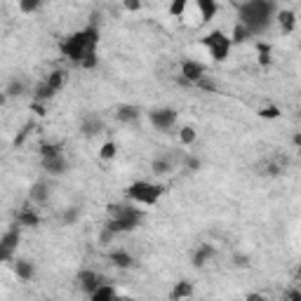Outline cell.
Returning a JSON list of instances; mask_svg holds the SVG:
<instances>
[{
    "instance_id": "cell-1",
    "label": "cell",
    "mask_w": 301,
    "mask_h": 301,
    "mask_svg": "<svg viewBox=\"0 0 301 301\" xmlns=\"http://www.w3.org/2000/svg\"><path fill=\"white\" fill-rule=\"evenodd\" d=\"M273 12V0H247L245 5L240 7V24H245L252 33H261L271 24Z\"/></svg>"
},
{
    "instance_id": "cell-2",
    "label": "cell",
    "mask_w": 301,
    "mask_h": 301,
    "mask_svg": "<svg viewBox=\"0 0 301 301\" xmlns=\"http://www.w3.org/2000/svg\"><path fill=\"white\" fill-rule=\"evenodd\" d=\"M97 43H99V31L95 26H87L85 31H78L73 33L71 38H66L62 43V52L64 57H68L71 62H83V57L87 52H95Z\"/></svg>"
},
{
    "instance_id": "cell-3",
    "label": "cell",
    "mask_w": 301,
    "mask_h": 301,
    "mask_svg": "<svg viewBox=\"0 0 301 301\" xmlns=\"http://www.w3.org/2000/svg\"><path fill=\"white\" fill-rule=\"evenodd\" d=\"M141 221V212L137 207L129 205H108V229L113 233H123V231H134Z\"/></svg>"
},
{
    "instance_id": "cell-4",
    "label": "cell",
    "mask_w": 301,
    "mask_h": 301,
    "mask_svg": "<svg viewBox=\"0 0 301 301\" xmlns=\"http://www.w3.org/2000/svg\"><path fill=\"white\" fill-rule=\"evenodd\" d=\"M162 186L150 184V181H134L127 189V198L134 202H141V205H156L162 195Z\"/></svg>"
},
{
    "instance_id": "cell-5",
    "label": "cell",
    "mask_w": 301,
    "mask_h": 301,
    "mask_svg": "<svg viewBox=\"0 0 301 301\" xmlns=\"http://www.w3.org/2000/svg\"><path fill=\"white\" fill-rule=\"evenodd\" d=\"M202 45L210 50V54H212L214 62H226V59H229V52H231L233 40L226 38V33H221V31H212L207 38H202Z\"/></svg>"
},
{
    "instance_id": "cell-6",
    "label": "cell",
    "mask_w": 301,
    "mask_h": 301,
    "mask_svg": "<svg viewBox=\"0 0 301 301\" xmlns=\"http://www.w3.org/2000/svg\"><path fill=\"white\" fill-rule=\"evenodd\" d=\"M174 120H177V111H172V108H158V111H150V123H153V127H158V129H170L174 125Z\"/></svg>"
},
{
    "instance_id": "cell-7",
    "label": "cell",
    "mask_w": 301,
    "mask_h": 301,
    "mask_svg": "<svg viewBox=\"0 0 301 301\" xmlns=\"http://www.w3.org/2000/svg\"><path fill=\"white\" fill-rule=\"evenodd\" d=\"M19 245V229H10L5 235H3V240H0V257H3V261H7L12 254V250Z\"/></svg>"
},
{
    "instance_id": "cell-8",
    "label": "cell",
    "mask_w": 301,
    "mask_h": 301,
    "mask_svg": "<svg viewBox=\"0 0 301 301\" xmlns=\"http://www.w3.org/2000/svg\"><path fill=\"white\" fill-rule=\"evenodd\" d=\"M78 283H80V287H83L87 294H92V292L104 283V278H101L99 273H95V271H83V273L78 275Z\"/></svg>"
},
{
    "instance_id": "cell-9",
    "label": "cell",
    "mask_w": 301,
    "mask_h": 301,
    "mask_svg": "<svg viewBox=\"0 0 301 301\" xmlns=\"http://www.w3.org/2000/svg\"><path fill=\"white\" fill-rule=\"evenodd\" d=\"M181 76H184L189 83H198V80L205 76V66L198 62H184L181 64Z\"/></svg>"
},
{
    "instance_id": "cell-10",
    "label": "cell",
    "mask_w": 301,
    "mask_h": 301,
    "mask_svg": "<svg viewBox=\"0 0 301 301\" xmlns=\"http://www.w3.org/2000/svg\"><path fill=\"white\" fill-rule=\"evenodd\" d=\"M83 134L85 137H97V134H101L104 132V123H101V118H97V116H87L83 120Z\"/></svg>"
},
{
    "instance_id": "cell-11",
    "label": "cell",
    "mask_w": 301,
    "mask_h": 301,
    "mask_svg": "<svg viewBox=\"0 0 301 301\" xmlns=\"http://www.w3.org/2000/svg\"><path fill=\"white\" fill-rule=\"evenodd\" d=\"M43 170H47L50 174H64L66 172V160H64V156L43 158Z\"/></svg>"
},
{
    "instance_id": "cell-12",
    "label": "cell",
    "mask_w": 301,
    "mask_h": 301,
    "mask_svg": "<svg viewBox=\"0 0 301 301\" xmlns=\"http://www.w3.org/2000/svg\"><path fill=\"white\" fill-rule=\"evenodd\" d=\"M212 257H214V247L212 245H200L198 250H195V254H193V266L202 268Z\"/></svg>"
},
{
    "instance_id": "cell-13",
    "label": "cell",
    "mask_w": 301,
    "mask_h": 301,
    "mask_svg": "<svg viewBox=\"0 0 301 301\" xmlns=\"http://www.w3.org/2000/svg\"><path fill=\"white\" fill-rule=\"evenodd\" d=\"M278 24H280V28H283V33H292L296 26V14L290 10L278 12Z\"/></svg>"
},
{
    "instance_id": "cell-14",
    "label": "cell",
    "mask_w": 301,
    "mask_h": 301,
    "mask_svg": "<svg viewBox=\"0 0 301 301\" xmlns=\"http://www.w3.org/2000/svg\"><path fill=\"white\" fill-rule=\"evenodd\" d=\"M137 116H139V108L129 106V104L118 106V113H116V118L120 120V123H132V120H137Z\"/></svg>"
},
{
    "instance_id": "cell-15",
    "label": "cell",
    "mask_w": 301,
    "mask_h": 301,
    "mask_svg": "<svg viewBox=\"0 0 301 301\" xmlns=\"http://www.w3.org/2000/svg\"><path fill=\"white\" fill-rule=\"evenodd\" d=\"M14 273H17L22 280H31L33 278V273H35L33 264L26 261V259H17V261H14Z\"/></svg>"
},
{
    "instance_id": "cell-16",
    "label": "cell",
    "mask_w": 301,
    "mask_h": 301,
    "mask_svg": "<svg viewBox=\"0 0 301 301\" xmlns=\"http://www.w3.org/2000/svg\"><path fill=\"white\" fill-rule=\"evenodd\" d=\"M195 3H198L200 17L205 19V22H210V19L217 14V0H195Z\"/></svg>"
},
{
    "instance_id": "cell-17",
    "label": "cell",
    "mask_w": 301,
    "mask_h": 301,
    "mask_svg": "<svg viewBox=\"0 0 301 301\" xmlns=\"http://www.w3.org/2000/svg\"><path fill=\"white\" fill-rule=\"evenodd\" d=\"M17 221H19V226H38L40 217L35 212H31V207H24L22 212L17 214Z\"/></svg>"
},
{
    "instance_id": "cell-18",
    "label": "cell",
    "mask_w": 301,
    "mask_h": 301,
    "mask_svg": "<svg viewBox=\"0 0 301 301\" xmlns=\"http://www.w3.org/2000/svg\"><path fill=\"white\" fill-rule=\"evenodd\" d=\"M111 261H113V266H118V268H132L134 266V259L129 257L127 252H113Z\"/></svg>"
},
{
    "instance_id": "cell-19",
    "label": "cell",
    "mask_w": 301,
    "mask_h": 301,
    "mask_svg": "<svg viewBox=\"0 0 301 301\" xmlns=\"http://www.w3.org/2000/svg\"><path fill=\"white\" fill-rule=\"evenodd\" d=\"M89 296H92V299H95V301H101V299H113V296H116V290H113L111 285L101 283L99 287H97V290L92 292V294H89Z\"/></svg>"
},
{
    "instance_id": "cell-20",
    "label": "cell",
    "mask_w": 301,
    "mask_h": 301,
    "mask_svg": "<svg viewBox=\"0 0 301 301\" xmlns=\"http://www.w3.org/2000/svg\"><path fill=\"white\" fill-rule=\"evenodd\" d=\"M47 195H50L47 186L45 184H33V189H31V200L38 202V205H43V202H47Z\"/></svg>"
},
{
    "instance_id": "cell-21",
    "label": "cell",
    "mask_w": 301,
    "mask_h": 301,
    "mask_svg": "<svg viewBox=\"0 0 301 301\" xmlns=\"http://www.w3.org/2000/svg\"><path fill=\"white\" fill-rule=\"evenodd\" d=\"M57 95V89L52 87L50 83H47V80H45V83H40L38 87H35V99L38 101H45V99H52V97Z\"/></svg>"
},
{
    "instance_id": "cell-22",
    "label": "cell",
    "mask_w": 301,
    "mask_h": 301,
    "mask_svg": "<svg viewBox=\"0 0 301 301\" xmlns=\"http://www.w3.org/2000/svg\"><path fill=\"white\" fill-rule=\"evenodd\" d=\"M193 294V287H191V283H186V280H181V283H177V287L172 290V299H186V296Z\"/></svg>"
},
{
    "instance_id": "cell-23",
    "label": "cell",
    "mask_w": 301,
    "mask_h": 301,
    "mask_svg": "<svg viewBox=\"0 0 301 301\" xmlns=\"http://www.w3.org/2000/svg\"><path fill=\"white\" fill-rule=\"evenodd\" d=\"M250 35H254V33H252V31L245 26V24H240V22H238V24H235V28H233V38H231V40H233V43H245Z\"/></svg>"
},
{
    "instance_id": "cell-24",
    "label": "cell",
    "mask_w": 301,
    "mask_h": 301,
    "mask_svg": "<svg viewBox=\"0 0 301 301\" xmlns=\"http://www.w3.org/2000/svg\"><path fill=\"white\" fill-rule=\"evenodd\" d=\"M257 52H259V64H261V66L271 64V45L268 43H257Z\"/></svg>"
},
{
    "instance_id": "cell-25",
    "label": "cell",
    "mask_w": 301,
    "mask_h": 301,
    "mask_svg": "<svg viewBox=\"0 0 301 301\" xmlns=\"http://www.w3.org/2000/svg\"><path fill=\"white\" fill-rule=\"evenodd\" d=\"M189 3L191 0H172V3H170V14H172V17H181L186 12V7H189Z\"/></svg>"
},
{
    "instance_id": "cell-26",
    "label": "cell",
    "mask_w": 301,
    "mask_h": 301,
    "mask_svg": "<svg viewBox=\"0 0 301 301\" xmlns=\"http://www.w3.org/2000/svg\"><path fill=\"white\" fill-rule=\"evenodd\" d=\"M64 80H66V73H64V71H52V73H50V78H47V83H50L52 87L59 92V89L64 87Z\"/></svg>"
},
{
    "instance_id": "cell-27",
    "label": "cell",
    "mask_w": 301,
    "mask_h": 301,
    "mask_svg": "<svg viewBox=\"0 0 301 301\" xmlns=\"http://www.w3.org/2000/svg\"><path fill=\"white\" fill-rule=\"evenodd\" d=\"M40 156H43V158L62 156V146H59V144H40Z\"/></svg>"
},
{
    "instance_id": "cell-28",
    "label": "cell",
    "mask_w": 301,
    "mask_h": 301,
    "mask_svg": "<svg viewBox=\"0 0 301 301\" xmlns=\"http://www.w3.org/2000/svg\"><path fill=\"white\" fill-rule=\"evenodd\" d=\"M150 167H153V172H156V174H165V172H170V170H172V162H170L167 158H158V160H153V165H150Z\"/></svg>"
},
{
    "instance_id": "cell-29",
    "label": "cell",
    "mask_w": 301,
    "mask_h": 301,
    "mask_svg": "<svg viewBox=\"0 0 301 301\" xmlns=\"http://www.w3.org/2000/svg\"><path fill=\"white\" fill-rule=\"evenodd\" d=\"M116 153H118V146L113 144V141H106V144L101 146V150H99L101 160H111V158H116Z\"/></svg>"
},
{
    "instance_id": "cell-30",
    "label": "cell",
    "mask_w": 301,
    "mask_h": 301,
    "mask_svg": "<svg viewBox=\"0 0 301 301\" xmlns=\"http://www.w3.org/2000/svg\"><path fill=\"white\" fill-rule=\"evenodd\" d=\"M40 3H43V0H19V10L31 14V12H35L40 7Z\"/></svg>"
},
{
    "instance_id": "cell-31",
    "label": "cell",
    "mask_w": 301,
    "mask_h": 301,
    "mask_svg": "<svg viewBox=\"0 0 301 301\" xmlns=\"http://www.w3.org/2000/svg\"><path fill=\"white\" fill-rule=\"evenodd\" d=\"M259 116L266 118V120H275V118L280 116V108L278 106H264L261 111H259Z\"/></svg>"
},
{
    "instance_id": "cell-32",
    "label": "cell",
    "mask_w": 301,
    "mask_h": 301,
    "mask_svg": "<svg viewBox=\"0 0 301 301\" xmlns=\"http://www.w3.org/2000/svg\"><path fill=\"white\" fill-rule=\"evenodd\" d=\"M179 137H181V141H184V144H193L198 134H195V129H193V127H184Z\"/></svg>"
},
{
    "instance_id": "cell-33",
    "label": "cell",
    "mask_w": 301,
    "mask_h": 301,
    "mask_svg": "<svg viewBox=\"0 0 301 301\" xmlns=\"http://www.w3.org/2000/svg\"><path fill=\"white\" fill-rule=\"evenodd\" d=\"M24 92V85L19 83V80H14V83H10V87H7V95L10 97H19Z\"/></svg>"
},
{
    "instance_id": "cell-34",
    "label": "cell",
    "mask_w": 301,
    "mask_h": 301,
    "mask_svg": "<svg viewBox=\"0 0 301 301\" xmlns=\"http://www.w3.org/2000/svg\"><path fill=\"white\" fill-rule=\"evenodd\" d=\"M80 64H83L85 68H95L97 66V54H95V52H87V54L83 57V62H80Z\"/></svg>"
},
{
    "instance_id": "cell-35",
    "label": "cell",
    "mask_w": 301,
    "mask_h": 301,
    "mask_svg": "<svg viewBox=\"0 0 301 301\" xmlns=\"http://www.w3.org/2000/svg\"><path fill=\"white\" fill-rule=\"evenodd\" d=\"M76 219H78V210H76V207H71V210L64 214V221H66V223H73Z\"/></svg>"
},
{
    "instance_id": "cell-36",
    "label": "cell",
    "mask_w": 301,
    "mask_h": 301,
    "mask_svg": "<svg viewBox=\"0 0 301 301\" xmlns=\"http://www.w3.org/2000/svg\"><path fill=\"white\" fill-rule=\"evenodd\" d=\"M141 7V0H125V10L129 12H137Z\"/></svg>"
},
{
    "instance_id": "cell-37",
    "label": "cell",
    "mask_w": 301,
    "mask_h": 301,
    "mask_svg": "<svg viewBox=\"0 0 301 301\" xmlns=\"http://www.w3.org/2000/svg\"><path fill=\"white\" fill-rule=\"evenodd\" d=\"M198 85H200V89H205V92H217V87H214L210 80H205V78L198 80Z\"/></svg>"
},
{
    "instance_id": "cell-38",
    "label": "cell",
    "mask_w": 301,
    "mask_h": 301,
    "mask_svg": "<svg viewBox=\"0 0 301 301\" xmlns=\"http://www.w3.org/2000/svg\"><path fill=\"white\" fill-rule=\"evenodd\" d=\"M186 167L193 170V172H195V170L200 167V160H198V158H186Z\"/></svg>"
},
{
    "instance_id": "cell-39",
    "label": "cell",
    "mask_w": 301,
    "mask_h": 301,
    "mask_svg": "<svg viewBox=\"0 0 301 301\" xmlns=\"http://www.w3.org/2000/svg\"><path fill=\"white\" fill-rule=\"evenodd\" d=\"M287 299H292V301H301V292H287Z\"/></svg>"
},
{
    "instance_id": "cell-40",
    "label": "cell",
    "mask_w": 301,
    "mask_h": 301,
    "mask_svg": "<svg viewBox=\"0 0 301 301\" xmlns=\"http://www.w3.org/2000/svg\"><path fill=\"white\" fill-rule=\"evenodd\" d=\"M235 266H247V257H235Z\"/></svg>"
},
{
    "instance_id": "cell-41",
    "label": "cell",
    "mask_w": 301,
    "mask_h": 301,
    "mask_svg": "<svg viewBox=\"0 0 301 301\" xmlns=\"http://www.w3.org/2000/svg\"><path fill=\"white\" fill-rule=\"evenodd\" d=\"M33 111H35V113H38V116H45V108H43V106H40V104H35V106H33Z\"/></svg>"
},
{
    "instance_id": "cell-42",
    "label": "cell",
    "mask_w": 301,
    "mask_h": 301,
    "mask_svg": "<svg viewBox=\"0 0 301 301\" xmlns=\"http://www.w3.org/2000/svg\"><path fill=\"white\" fill-rule=\"evenodd\" d=\"M294 144L301 148V134H294Z\"/></svg>"
},
{
    "instance_id": "cell-43",
    "label": "cell",
    "mask_w": 301,
    "mask_h": 301,
    "mask_svg": "<svg viewBox=\"0 0 301 301\" xmlns=\"http://www.w3.org/2000/svg\"><path fill=\"white\" fill-rule=\"evenodd\" d=\"M296 278H299V280H301V268H299V273H296Z\"/></svg>"
}]
</instances>
